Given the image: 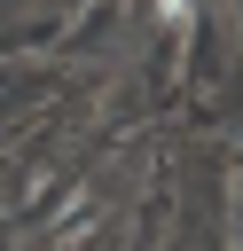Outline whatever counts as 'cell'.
<instances>
[{
  "label": "cell",
  "instance_id": "cell-1",
  "mask_svg": "<svg viewBox=\"0 0 243 251\" xmlns=\"http://www.w3.org/2000/svg\"><path fill=\"white\" fill-rule=\"evenodd\" d=\"M157 16H165V31H188V0H157Z\"/></svg>",
  "mask_w": 243,
  "mask_h": 251
}]
</instances>
